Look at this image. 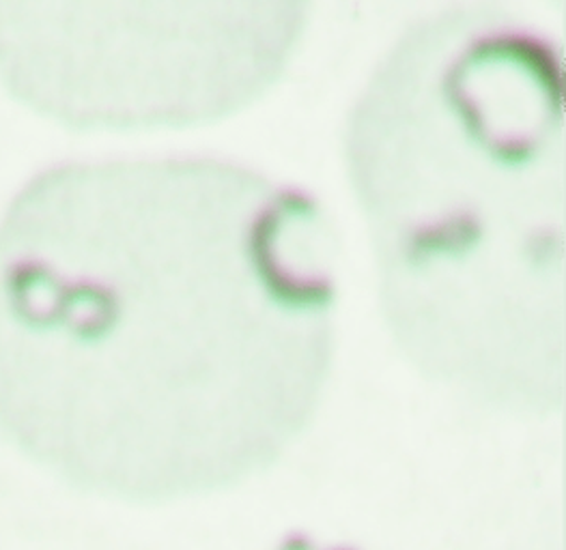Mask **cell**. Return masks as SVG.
Returning a JSON list of instances; mask_svg holds the SVG:
<instances>
[{"label": "cell", "instance_id": "6da1fadb", "mask_svg": "<svg viewBox=\"0 0 566 550\" xmlns=\"http://www.w3.org/2000/svg\"><path fill=\"white\" fill-rule=\"evenodd\" d=\"M313 0H0V33L43 104L106 129H197L259 104Z\"/></svg>", "mask_w": 566, "mask_h": 550}]
</instances>
